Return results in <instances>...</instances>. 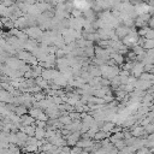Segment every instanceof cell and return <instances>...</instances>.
<instances>
[{
  "mask_svg": "<svg viewBox=\"0 0 154 154\" xmlns=\"http://www.w3.org/2000/svg\"><path fill=\"white\" fill-rule=\"evenodd\" d=\"M132 52H134L136 55H142V54L146 53V49H144L142 46H140V45H134V46H132Z\"/></svg>",
  "mask_w": 154,
  "mask_h": 154,
  "instance_id": "obj_1",
  "label": "cell"
},
{
  "mask_svg": "<svg viewBox=\"0 0 154 154\" xmlns=\"http://www.w3.org/2000/svg\"><path fill=\"white\" fill-rule=\"evenodd\" d=\"M146 51L147 49H152L154 48V38H146L144 42H143V46H142Z\"/></svg>",
  "mask_w": 154,
  "mask_h": 154,
  "instance_id": "obj_2",
  "label": "cell"
},
{
  "mask_svg": "<svg viewBox=\"0 0 154 154\" xmlns=\"http://www.w3.org/2000/svg\"><path fill=\"white\" fill-rule=\"evenodd\" d=\"M113 128H114V125H113L112 123H105V124L102 125V129H101V130H103V131H106V132H109V131H112Z\"/></svg>",
  "mask_w": 154,
  "mask_h": 154,
  "instance_id": "obj_3",
  "label": "cell"
},
{
  "mask_svg": "<svg viewBox=\"0 0 154 154\" xmlns=\"http://www.w3.org/2000/svg\"><path fill=\"white\" fill-rule=\"evenodd\" d=\"M65 54H66V53H65L64 51H61V49H58V51H57V53H55V55H57L58 58H63Z\"/></svg>",
  "mask_w": 154,
  "mask_h": 154,
  "instance_id": "obj_4",
  "label": "cell"
},
{
  "mask_svg": "<svg viewBox=\"0 0 154 154\" xmlns=\"http://www.w3.org/2000/svg\"><path fill=\"white\" fill-rule=\"evenodd\" d=\"M137 152H138V153H143V152H144V153H146V152H147V153H149V152H150V149H148V148H141V149H138Z\"/></svg>",
  "mask_w": 154,
  "mask_h": 154,
  "instance_id": "obj_5",
  "label": "cell"
}]
</instances>
